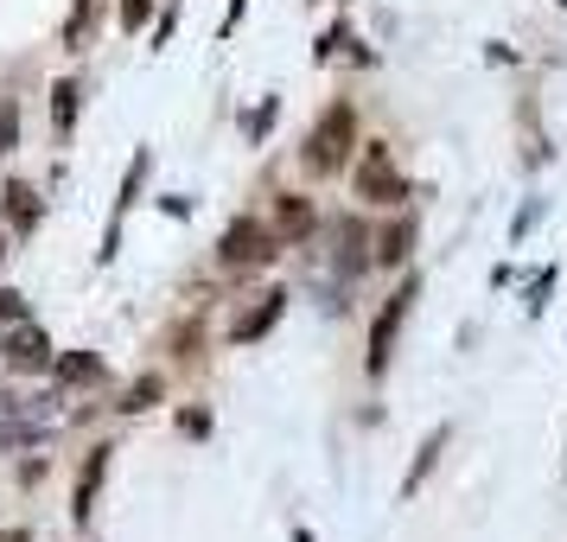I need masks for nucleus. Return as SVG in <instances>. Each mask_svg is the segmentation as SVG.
I'll return each instance as SVG.
<instances>
[{
    "label": "nucleus",
    "mask_w": 567,
    "mask_h": 542,
    "mask_svg": "<svg viewBox=\"0 0 567 542\" xmlns=\"http://www.w3.org/2000/svg\"><path fill=\"white\" fill-rule=\"evenodd\" d=\"M351 147H358V109L332 103L307 134V173L312 180H338V173L351 166Z\"/></svg>",
    "instance_id": "1"
},
{
    "label": "nucleus",
    "mask_w": 567,
    "mask_h": 542,
    "mask_svg": "<svg viewBox=\"0 0 567 542\" xmlns=\"http://www.w3.org/2000/svg\"><path fill=\"white\" fill-rule=\"evenodd\" d=\"M275 256H281V231H268L256 217H236L230 231H224V243H217L224 268H268Z\"/></svg>",
    "instance_id": "2"
},
{
    "label": "nucleus",
    "mask_w": 567,
    "mask_h": 542,
    "mask_svg": "<svg viewBox=\"0 0 567 542\" xmlns=\"http://www.w3.org/2000/svg\"><path fill=\"white\" fill-rule=\"evenodd\" d=\"M414 294H421V282L409 275V282H402V287L383 300V313H377V326H370V351H363V370H370V377H383L389 358H395V333H402V319H409Z\"/></svg>",
    "instance_id": "3"
},
{
    "label": "nucleus",
    "mask_w": 567,
    "mask_h": 542,
    "mask_svg": "<svg viewBox=\"0 0 567 542\" xmlns=\"http://www.w3.org/2000/svg\"><path fill=\"white\" fill-rule=\"evenodd\" d=\"M351 180H358V198H377V205H395V198H409V180H402V166L389 154L383 141H370L351 166Z\"/></svg>",
    "instance_id": "4"
},
{
    "label": "nucleus",
    "mask_w": 567,
    "mask_h": 542,
    "mask_svg": "<svg viewBox=\"0 0 567 542\" xmlns=\"http://www.w3.org/2000/svg\"><path fill=\"white\" fill-rule=\"evenodd\" d=\"M0 358H7V370H45V364H58L52 358V338L39 333L32 319H13V326H7V338H0Z\"/></svg>",
    "instance_id": "5"
},
{
    "label": "nucleus",
    "mask_w": 567,
    "mask_h": 542,
    "mask_svg": "<svg viewBox=\"0 0 567 542\" xmlns=\"http://www.w3.org/2000/svg\"><path fill=\"white\" fill-rule=\"evenodd\" d=\"M275 231H281V243H300V236L312 231V205L300 192H281V198H275Z\"/></svg>",
    "instance_id": "6"
},
{
    "label": "nucleus",
    "mask_w": 567,
    "mask_h": 542,
    "mask_svg": "<svg viewBox=\"0 0 567 542\" xmlns=\"http://www.w3.org/2000/svg\"><path fill=\"white\" fill-rule=\"evenodd\" d=\"M363 243H370V236H363V224H351V217H344V224H338V268H344V275H351V282H358L363 268H370V249H363Z\"/></svg>",
    "instance_id": "7"
},
{
    "label": "nucleus",
    "mask_w": 567,
    "mask_h": 542,
    "mask_svg": "<svg viewBox=\"0 0 567 542\" xmlns=\"http://www.w3.org/2000/svg\"><path fill=\"white\" fill-rule=\"evenodd\" d=\"M440 453H446V428H434V434L414 447V466H409V479H402V498H414V491L427 485V472L440 466Z\"/></svg>",
    "instance_id": "8"
},
{
    "label": "nucleus",
    "mask_w": 567,
    "mask_h": 542,
    "mask_svg": "<svg viewBox=\"0 0 567 542\" xmlns=\"http://www.w3.org/2000/svg\"><path fill=\"white\" fill-rule=\"evenodd\" d=\"M109 453H115V447H96V453L83 460V479H78V504H71V517H78V523H90V504H96V485H103V472H109Z\"/></svg>",
    "instance_id": "9"
},
{
    "label": "nucleus",
    "mask_w": 567,
    "mask_h": 542,
    "mask_svg": "<svg viewBox=\"0 0 567 542\" xmlns=\"http://www.w3.org/2000/svg\"><path fill=\"white\" fill-rule=\"evenodd\" d=\"M0 205H7V217H13V231H32V224H39V192H32L27 180H7Z\"/></svg>",
    "instance_id": "10"
},
{
    "label": "nucleus",
    "mask_w": 567,
    "mask_h": 542,
    "mask_svg": "<svg viewBox=\"0 0 567 542\" xmlns=\"http://www.w3.org/2000/svg\"><path fill=\"white\" fill-rule=\"evenodd\" d=\"M409 249H414V224L402 217V224H389V231L377 236V249H370V256L383 262V268H402V262H409Z\"/></svg>",
    "instance_id": "11"
},
{
    "label": "nucleus",
    "mask_w": 567,
    "mask_h": 542,
    "mask_svg": "<svg viewBox=\"0 0 567 542\" xmlns=\"http://www.w3.org/2000/svg\"><path fill=\"white\" fill-rule=\"evenodd\" d=\"M281 307H287V294H261V307L236 319V345H249V338H261L268 326H275V319H281Z\"/></svg>",
    "instance_id": "12"
},
{
    "label": "nucleus",
    "mask_w": 567,
    "mask_h": 542,
    "mask_svg": "<svg viewBox=\"0 0 567 542\" xmlns=\"http://www.w3.org/2000/svg\"><path fill=\"white\" fill-rule=\"evenodd\" d=\"M78 96H83L78 78H58V83H52V122H58V134L78 129Z\"/></svg>",
    "instance_id": "13"
},
{
    "label": "nucleus",
    "mask_w": 567,
    "mask_h": 542,
    "mask_svg": "<svg viewBox=\"0 0 567 542\" xmlns=\"http://www.w3.org/2000/svg\"><path fill=\"white\" fill-rule=\"evenodd\" d=\"M147 166H154V154L141 147V154L128 160V180H122V198H115V224H122V217L134 211V198H141V180H147Z\"/></svg>",
    "instance_id": "14"
},
{
    "label": "nucleus",
    "mask_w": 567,
    "mask_h": 542,
    "mask_svg": "<svg viewBox=\"0 0 567 542\" xmlns=\"http://www.w3.org/2000/svg\"><path fill=\"white\" fill-rule=\"evenodd\" d=\"M103 377V358L96 351H71V358H58V384H96Z\"/></svg>",
    "instance_id": "15"
},
{
    "label": "nucleus",
    "mask_w": 567,
    "mask_h": 542,
    "mask_svg": "<svg viewBox=\"0 0 567 542\" xmlns=\"http://www.w3.org/2000/svg\"><path fill=\"white\" fill-rule=\"evenodd\" d=\"M154 402H159V377H141V384H128V396H122L115 409H122V415H141V409H154Z\"/></svg>",
    "instance_id": "16"
},
{
    "label": "nucleus",
    "mask_w": 567,
    "mask_h": 542,
    "mask_svg": "<svg viewBox=\"0 0 567 542\" xmlns=\"http://www.w3.org/2000/svg\"><path fill=\"white\" fill-rule=\"evenodd\" d=\"M13 147H20V103L0 96V154H13Z\"/></svg>",
    "instance_id": "17"
},
{
    "label": "nucleus",
    "mask_w": 567,
    "mask_h": 542,
    "mask_svg": "<svg viewBox=\"0 0 567 542\" xmlns=\"http://www.w3.org/2000/svg\"><path fill=\"white\" fill-rule=\"evenodd\" d=\"M90 13H96V0H78V13H71V27H64V45H83V39H90Z\"/></svg>",
    "instance_id": "18"
},
{
    "label": "nucleus",
    "mask_w": 567,
    "mask_h": 542,
    "mask_svg": "<svg viewBox=\"0 0 567 542\" xmlns=\"http://www.w3.org/2000/svg\"><path fill=\"white\" fill-rule=\"evenodd\" d=\"M13 319H27V294H13V287H0V326H13Z\"/></svg>",
    "instance_id": "19"
},
{
    "label": "nucleus",
    "mask_w": 567,
    "mask_h": 542,
    "mask_svg": "<svg viewBox=\"0 0 567 542\" xmlns=\"http://www.w3.org/2000/svg\"><path fill=\"white\" fill-rule=\"evenodd\" d=\"M275 115H281V103L268 96V103L256 109V122H249V141H268V129H275Z\"/></svg>",
    "instance_id": "20"
},
{
    "label": "nucleus",
    "mask_w": 567,
    "mask_h": 542,
    "mask_svg": "<svg viewBox=\"0 0 567 542\" xmlns=\"http://www.w3.org/2000/svg\"><path fill=\"white\" fill-rule=\"evenodd\" d=\"M147 13H154V0H122V27H128V32L147 27Z\"/></svg>",
    "instance_id": "21"
},
{
    "label": "nucleus",
    "mask_w": 567,
    "mask_h": 542,
    "mask_svg": "<svg viewBox=\"0 0 567 542\" xmlns=\"http://www.w3.org/2000/svg\"><path fill=\"white\" fill-rule=\"evenodd\" d=\"M548 287H555V268H542L536 282H529V313H542V307H548Z\"/></svg>",
    "instance_id": "22"
},
{
    "label": "nucleus",
    "mask_w": 567,
    "mask_h": 542,
    "mask_svg": "<svg viewBox=\"0 0 567 542\" xmlns=\"http://www.w3.org/2000/svg\"><path fill=\"white\" fill-rule=\"evenodd\" d=\"M243 7H249V0H230V13H224V32H230L236 20H243Z\"/></svg>",
    "instance_id": "23"
},
{
    "label": "nucleus",
    "mask_w": 567,
    "mask_h": 542,
    "mask_svg": "<svg viewBox=\"0 0 567 542\" xmlns=\"http://www.w3.org/2000/svg\"><path fill=\"white\" fill-rule=\"evenodd\" d=\"M0 542H32L27 530H0Z\"/></svg>",
    "instance_id": "24"
},
{
    "label": "nucleus",
    "mask_w": 567,
    "mask_h": 542,
    "mask_svg": "<svg viewBox=\"0 0 567 542\" xmlns=\"http://www.w3.org/2000/svg\"><path fill=\"white\" fill-rule=\"evenodd\" d=\"M293 542H312V536H307V530H300V536H293Z\"/></svg>",
    "instance_id": "25"
},
{
    "label": "nucleus",
    "mask_w": 567,
    "mask_h": 542,
    "mask_svg": "<svg viewBox=\"0 0 567 542\" xmlns=\"http://www.w3.org/2000/svg\"><path fill=\"white\" fill-rule=\"evenodd\" d=\"M555 7H567V0H555Z\"/></svg>",
    "instance_id": "26"
},
{
    "label": "nucleus",
    "mask_w": 567,
    "mask_h": 542,
    "mask_svg": "<svg viewBox=\"0 0 567 542\" xmlns=\"http://www.w3.org/2000/svg\"><path fill=\"white\" fill-rule=\"evenodd\" d=\"M0 256H7V249H0Z\"/></svg>",
    "instance_id": "27"
}]
</instances>
